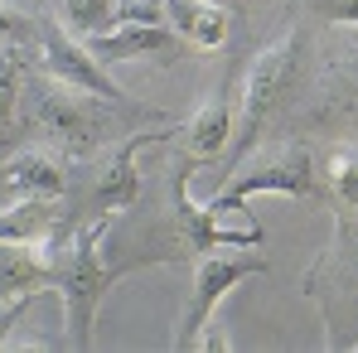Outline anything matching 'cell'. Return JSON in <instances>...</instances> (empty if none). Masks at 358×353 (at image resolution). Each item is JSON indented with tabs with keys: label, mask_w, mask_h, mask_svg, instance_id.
Returning a JSON list of instances; mask_svg holds the SVG:
<instances>
[{
	"label": "cell",
	"mask_w": 358,
	"mask_h": 353,
	"mask_svg": "<svg viewBox=\"0 0 358 353\" xmlns=\"http://www.w3.org/2000/svg\"><path fill=\"white\" fill-rule=\"evenodd\" d=\"M107 233H112V213H97L73 237L68 257L59 261V286H63V305H68V344L73 349H92V324H97L102 295L121 271L136 266V261H107Z\"/></svg>",
	"instance_id": "6da1fadb"
},
{
	"label": "cell",
	"mask_w": 358,
	"mask_h": 353,
	"mask_svg": "<svg viewBox=\"0 0 358 353\" xmlns=\"http://www.w3.org/2000/svg\"><path fill=\"white\" fill-rule=\"evenodd\" d=\"M34 126L68 155H87L102 145V131H107L102 97L68 87L59 78H44V82H34Z\"/></svg>",
	"instance_id": "7a4b0ae2"
},
{
	"label": "cell",
	"mask_w": 358,
	"mask_h": 353,
	"mask_svg": "<svg viewBox=\"0 0 358 353\" xmlns=\"http://www.w3.org/2000/svg\"><path fill=\"white\" fill-rule=\"evenodd\" d=\"M252 194H300L310 199L315 194V165H310V150L305 145H271L262 150L257 160L242 165V175H233L218 194H213V213H242V203Z\"/></svg>",
	"instance_id": "3957f363"
},
{
	"label": "cell",
	"mask_w": 358,
	"mask_h": 353,
	"mask_svg": "<svg viewBox=\"0 0 358 353\" xmlns=\"http://www.w3.org/2000/svg\"><path fill=\"white\" fill-rule=\"evenodd\" d=\"M257 271H266L262 252H213V257H203L199 271H194V300H189V310H184V319H179V329H175V349H194V339L213 319L218 300L233 291L238 281L257 276Z\"/></svg>",
	"instance_id": "277c9868"
},
{
	"label": "cell",
	"mask_w": 358,
	"mask_h": 353,
	"mask_svg": "<svg viewBox=\"0 0 358 353\" xmlns=\"http://www.w3.org/2000/svg\"><path fill=\"white\" fill-rule=\"evenodd\" d=\"M300 44H305V34H281L276 44H266L252 68H247V82H242V136H252L266 112L281 102V87L291 82V73H296V59H300Z\"/></svg>",
	"instance_id": "5b68a950"
},
{
	"label": "cell",
	"mask_w": 358,
	"mask_h": 353,
	"mask_svg": "<svg viewBox=\"0 0 358 353\" xmlns=\"http://www.w3.org/2000/svg\"><path fill=\"white\" fill-rule=\"evenodd\" d=\"M39 54H44L49 78H59L68 87H83V92H92V97H102V102H121V97H126L117 82H112V73L92 59V49L78 44V39H73L63 24H54V20L39 24Z\"/></svg>",
	"instance_id": "8992f818"
},
{
	"label": "cell",
	"mask_w": 358,
	"mask_h": 353,
	"mask_svg": "<svg viewBox=\"0 0 358 353\" xmlns=\"http://www.w3.org/2000/svg\"><path fill=\"white\" fill-rule=\"evenodd\" d=\"M87 49L102 68L126 59H155V63H175L184 54V39L165 24H112L107 34H87Z\"/></svg>",
	"instance_id": "52a82bcc"
},
{
	"label": "cell",
	"mask_w": 358,
	"mask_h": 353,
	"mask_svg": "<svg viewBox=\"0 0 358 353\" xmlns=\"http://www.w3.org/2000/svg\"><path fill=\"white\" fill-rule=\"evenodd\" d=\"M189 179H194V165H179L175 208H179L184 237H189L199 252H213V247H262V228H257V223H247V228H223V218H218L208 203H194V199H189Z\"/></svg>",
	"instance_id": "ba28073f"
},
{
	"label": "cell",
	"mask_w": 358,
	"mask_h": 353,
	"mask_svg": "<svg viewBox=\"0 0 358 353\" xmlns=\"http://www.w3.org/2000/svg\"><path fill=\"white\" fill-rule=\"evenodd\" d=\"M165 136H170V131H131L117 150H112V160H107V170H102V179H97V189H92L87 208H92V213H117V208H131V203L141 199L136 155H141V145L165 141Z\"/></svg>",
	"instance_id": "9c48e42d"
},
{
	"label": "cell",
	"mask_w": 358,
	"mask_h": 353,
	"mask_svg": "<svg viewBox=\"0 0 358 353\" xmlns=\"http://www.w3.org/2000/svg\"><path fill=\"white\" fill-rule=\"evenodd\" d=\"M59 281V261H49L39 247L0 242V305L24 291H49Z\"/></svg>",
	"instance_id": "30bf717a"
},
{
	"label": "cell",
	"mask_w": 358,
	"mask_h": 353,
	"mask_svg": "<svg viewBox=\"0 0 358 353\" xmlns=\"http://www.w3.org/2000/svg\"><path fill=\"white\" fill-rule=\"evenodd\" d=\"M49 237H59V203L49 194H20V203L0 208V242L44 247Z\"/></svg>",
	"instance_id": "8fae6325"
},
{
	"label": "cell",
	"mask_w": 358,
	"mask_h": 353,
	"mask_svg": "<svg viewBox=\"0 0 358 353\" xmlns=\"http://www.w3.org/2000/svg\"><path fill=\"white\" fill-rule=\"evenodd\" d=\"M165 20L175 24L184 44H199V49H218L228 39V10L213 0H165Z\"/></svg>",
	"instance_id": "7c38bea8"
},
{
	"label": "cell",
	"mask_w": 358,
	"mask_h": 353,
	"mask_svg": "<svg viewBox=\"0 0 358 353\" xmlns=\"http://www.w3.org/2000/svg\"><path fill=\"white\" fill-rule=\"evenodd\" d=\"M0 179L10 189H20V194H49V199H59L63 189H68V170L49 150H20V155H10L0 165Z\"/></svg>",
	"instance_id": "4fadbf2b"
},
{
	"label": "cell",
	"mask_w": 358,
	"mask_h": 353,
	"mask_svg": "<svg viewBox=\"0 0 358 353\" xmlns=\"http://www.w3.org/2000/svg\"><path fill=\"white\" fill-rule=\"evenodd\" d=\"M24 54L20 44H0V155L15 145V131H20V92H24Z\"/></svg>",
	"instance_id": "5bb4252c"
},
{
	"label": "cell",
	"mask_w": 358,
	"mask_h": 353,
	"mask_svg": "<svg viewBox=\"0 0 358 353\" xmlns=\"http://www.w3.org/2000/svg\"><path fill=\"white\" fill-rule=\"evenodd\" d=\"M228 131H233V107L223 102V97H213V102H203L194 121H189V145H194V155H218L223 145H228Z\"/></svg>",
	"instance_id": "9a60e30c"
},
{
	"label": "cell",
	"mask_w": 358,
	"mask_h": 353,
	"mask_svg": "<svg viewBox=\"0 0 358 353\" xmlns=\"http://www.w3.org/2000/svg\"><path fill=\"white\" fill-rule=\"evenodd\" d=\"M63 24L73 34H107L117 24V0H63Z\"/></svg>",
	"instance_id": "2e32d148"
},
{
	"label": "cell",
	"mask_w": 358,
	"mask_h": 353,
	"mask_svg": "<svg viewBox=\"0 0 358 353\" xmlns=\"http://www.w3.org/2000/svg\"><path fill=\"white\" fill-rule=\"evenodd\" d=\"M329 184H334L339 203H354L358 208V145H339L329 155Z\"/></svg>",
	"instance_id": "e0dca14e"
},
{
	"label": "cell",
	"mask_w": 358,
	"mask_h": 353,
	"mask_svg": "<svg viewBox=\"0 0 358 353\" xmlns=\"http://www.w3.org/2000/svg\"><path fill=\"white\" fill-rule=\"evenodd\" d=\"M117 24H165V0H117Z\"/></svg>",
	"instance_id": "ac0fdd59"
},
{
	"label": "cell",
	"mask_w": 358,
	"mask_h": 353,
	"mask_svg": "<svg viewBox=\"0 0 358 353\" xmlns=\"http://www.w3.org/2000/svg\"><path fill=\"white\" fill-rule=\"evenodd\" d=\"M29 34H39V29H34V20H29L24 10H15V5H5V0H0V44H24Z\"/></svg>",
	"instance_id": "d6986e66"
},
{
	"label": "cell",
	"mask_w": 358,
	"mask_h": 353,
	"mask_svg": "<svg viewBox=\"0 0 358 353\" xmlns=\"http://www.w3.org/2000/svg\"><path fill=\"white\" fill-rule=\"evenodd\" d=\"M44 295H49V291H24V295H15V300H5V305H0V344H5V339H10V329L29 315V305H34V300H44Z\"/></svg>",
	"instance_id": "ffe728a7"
},
{
	"label": "cell",
	"mask_w": 358,
	"mask_h": 353,
	"mask_svg": "<svg viewBox=\"0 0 358 353\" xmlns=\"http://www.w3.org/2000/svg\"><path fill=\"white\" fill-rule=\"evenodd\" d=\"M300 5H310V10H320V15H329L334 24H358V0H300Z\"/></svg>",
	"instance_id": "44dd1931"
},
{
	"label": "cell",
	"mask_w": 358,
	"mask_h": 353,
	"mask_svg": "<svg viewBox=\"0 0 358 353\" xmlns=\"http://www.w3.org/2000/svg\"><path fill=\"white\" fill-rule=\"evenodd\" d=\"M349 29L358 34V24H349ZM349 82H354V92H358V44L349 49Z\"/></svg>",
	"instance_id": "7402d4cb"
},
{
	"label": "cell",
	"mask_w": 358,
	"mask_h": 353,
	"mask_svg": "<svg viewBox=\"0 0 358 353\" xmlns=\"http://www.w3.org/2000/svg\"><path fill=\"white\" fill-rule=\"evenodd\" d=\"M213 5H223V0H213Z\"/></svg>",
	"instance_id": "603a6c76"
}]
</instances>
